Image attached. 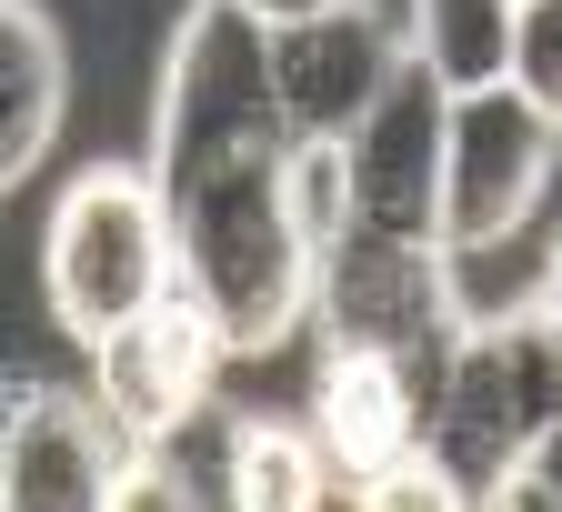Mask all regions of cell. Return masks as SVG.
I'll use <instances>...</instances> for the list:
<instances>
[{
    "mask_svg": "<svg viewBox=\"0 0 562 512\" xmlns=\"http://www.w3.org/2000/svg\"><path fill=\"white\" fill-rule=\"evenodd\" d=\"M222 361H232L222 322H211L191 291L171 281L140 322H121V332L91 352V392L111 402V422L131 432V443L151 453V443H171L191 412L222 402Z\"/></svg>",
    "mask_w": 562,
    "mask_h": 512,
    "instance_id": "cell-9",
    "label": "cell"
},
{
    "mask_svg": "<svg viewBox=\"0 0 562 512\" xmlns=\"http://www.w3.org/2000/svg\"><path fill=\"white\" fill-rule=\"evenodd\" d=\"M140 443L111 422L101 392L11 382L0 402V512H121Z\"/></svg>",
    "mask_w": 562,
    "mask_h": 512,
    "instance_id": "cell-7",
    "label": "cell"
},
{
    "mask_svg": "<svg viewBox=\"0 0 562 512\" xmlns=\"http://www.w3.org/2000/svg\"><path fill=\"white\" fill-rule=\"evenodd\" d=\"M552 412H562V312L542 291H522L513 312H472L462 322L422 453L452 472V502L503 512V492H513V472L542 443Z\"/></svg>",
    "mask_w": 562,
    "mask_h": 512,
    "instance_id": "cell-2",
    "label": "cell"
},
{
    "mask_svg": "<svg viewBox=\"0 0 562 512\" xmlns=\"http://www.w3.org/2000/svg\"><path fill=\"white\" fill-rule=\"evenodd\" d=\"M241 11H251L261 31H281V21H312V11H341V0H241Z\"/></svg>",
    "mask_w": 562,
    "mask_h": 512,
    "instance_id": "cell-17",
    "label": "cell"
},
{
    "mask_svg": "<svg viewBox=\"0 0 562 512\" xmlns=\"http://www.w3.org/2000/svg\"><path fill=\"white\" fill-rule=\"evenodd\" d=\"M552 162H562V121L522 81L462 91L452 101V162H442V242L462 261L522 242L542 191H552Z\"/></svg>",
    "mask_w": 562,
    "mask_h": 512,
    "instance_id": "cell-6",
    "label": "cell"
},
{
    "mask_svg": "<svg viewBox=\"0 0 562 512\" xmlns=\"http://www.w3.org/2000/svg\"><path fill=\"white\" fill-rule=\"evenodd\" d=\"M271 141H292V121L271 101V31L241 0H191L161 51V91H151V152H140L151 181L181 191L241 152H271Z\"/></svg>",
    "mask_w": 562,
    "mask_h": 512,
    "instance_id": "cell-4",
    "label": "cell"
},
{
    "mask_svg": "<svg viewBox=\"0 0 562 512\" xmlns=\"http://www.w3.org/2000/svg\"><path fill=\"white\" fill-rule=\"evenodd\" d=\"M532 291H542V302H552V312H562V242H552V252H542V281H532Z\"/></svg>",
    "mask_w": 562,
    "mask_h": 512,
    "instance_id": "cell-18",
    "label": "cell"
},
{
    "mask_svg": "<svg viewBox=\"0 0 562 512\" xmlns=\"http://www.w3.org/2000/svg\"><path fill=\"white\" fill-rule=\"evenodd\" d=\"M513 81L562 121V0H522V41H513Z\"/></svg>",
    "mask_w": 562,
    "mask_h": 512,
    "instance_id": "cell-15",
    "label": "cell"
},
{
    "mask_svg": "<svg viewBox=\"0 0 562 512\" xmlns=\"http://www.w3.org/2000/svg\"><path fill=\"white\" fill-rule=\"evenodd\" d=\"M412 31V60L462 101V91H492L513 81V41H522V0H412L402 11Z\"/></svg>",
    "mask_w": 562,
    "mask_h": 512,
    "instance_id": "cell-14",
    "label": "cell"
},
{
    "mask_svg": "<svg viewBox=\"0 0 562 512\" xmlns=\"http://www.w3.org/2000/svg\"><path fill=\"white\" fill-rule=\"evenodd\" d=\"M181 281L171 252V201L151 181V162H81L50 201V232H41V302L50 332L101 352L121 322H140Z\"/></svg>",
    "mask_w": 562,
    "mask_h": 512,
    "instance_id": "cell-3",
    "label": "cell"
},
{
    "mask_svg": "<svg viewBox=\"0 0 562 512\" xmlns=\"http://www.w3.org/2000/svg\"><path fill=\"white\" fill-rule=\"evenodd\" d=\"M171 201V252H181V291L222 322L232 361H271L292 332H312V271L322 242L302 222L292 191V141L271 152H241L222 171H201Z\"/></svg>",
    "mask_w": 562,
    "mask_h": 512,
    "instance_id": "cell-1",
    "label": "cell"
},
{
    "mask_svg": "<svg viewBox=\"0 0 562 512\" xmlns=\"http://www.w3.org/2000/svg\"><path fill=\"white\" fill-rule=\"evenodd\" d=\"M503 512H562V412L542 422V443L522 453V472H513V492H503Z\"/></svg>",
    "mask_w": 562,
    "mask_h": 512,
    "instance_id": "cell-16",
    "label": "cell"
},
{
    "mask_svg": "<svg viewBox=\"0 0 562 512\" xmlns=\"http://www.w3.org/2000/svg\"><path fill=\"white\" fill-rule=\"evenodd\" d=\"M312 432L341 472V492H362L372 472H392L402 453H422L432 432V382L392 352H322L312 372Z\"/></svg>",
    "mask_w": 562,
    "mask_h": 512,
    "instance_id": "cell-11",
    "label": "cell"
},
{
    "mask_svg": "<svg viewBox=\"0 0 562 512\" xmlns=\"http://www.w3.org/2000/svg\"><path fill=\"white\" fill-rule=\"evenodd\" d=\"M442 162H452V91H442L422 60H402V81L372 101V121L341 131L351 222L442 242Z\"/></svg>",
    "mask_w": 562,
    "mask_h": 512,
    "instance_id": "cell-10",
    "label": "cell"
},
{
    "mask_svg": "<svg viewBox=\"0 0 562 512\" xmlns=\"http://www.w3.org/2000/svg\"><path fill=\"white\" fill-rule=\"evenodd\" d=\"M402 60H412V31L382 0H341V11L271 31V101L292 121V141H341L372 121V101L402 81Z\"/></svg>",
    "mask_w": 562,
    "mask_h": 512,
    "instance_id": "cell-8",
    "label": "cell"
},
{
    "mask_svg": "<svg viewBox=\"0 0 562 512\" xmlns=\"http://www.w3.org/2000/svg\"><path fill=\"white\" fill-rule=\"evenodd\" d=\"M341 472L322 453V432L312 412H222V502L232 512H312L331 502Z\"/></svg>",
    "mask_w": 562,
    "mask_h": 512,
    "instance_id": "cell-13",
    "label": "cell"
},
{
    "mask_svg": "<svg viewBox=\"0 0 562 512\" xmlns=\"http://www.w3.org/2000/svg\"><path fill=\"white\" fill-rule=\"evenodd\" d=\"M462 322H472V302H462L452 242L372 232V222H341L322 242V271H312V342L322 352H392L442 392Z\"/></svg>",
    "mask_w": 562,
    "mask_h": 512,
    "instance_id": "cell-5",
    "label": "cell"
},
{
    "mask_svg": "<svg viewBox=\"0 0 562 512\" xmlns=\"http://www.w3.org/2000/svg\"><path fill=\"white\" fill-rule=\"evenodd\" d=\"M70 111V51L41 0H0V201H11Z\"/></svg>",
    "mask_w": 562,
    "mask_h": 512,
    "instance_id": "cell-12",
    "label": "cell"
}]
</instances>
